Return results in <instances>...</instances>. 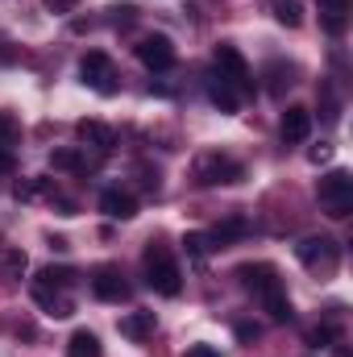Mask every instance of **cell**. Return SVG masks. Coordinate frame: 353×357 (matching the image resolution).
Listing matches in <instances>:
<instances>
[{"instance_id":"1","label":"cell","mask_w":353,"mask_h":357,"mask_svg":"<svg viewBox=\"0 0 353 357\" xmlns=\"http://www.w3.org/2000/svg\"><path fill=\"white\" fill-rule=\"evenodd\" d=\"M237 278H241V287L270 312L274 324H287V320L295 316V312H291V299H287V287H283L278 270L270 266V262H246V266L237 270Z\"/></svg>"},{"instance_id":"29","label":"cell","mask_w":353,"mask_h":357,"mask_svg":"<svg viewBox=\"0 0 353 357\" xmlns=\"http://www.w3.org/2000/svg\"><path fill=\"white\" fill-rule=\"evenodd\" d=\"M13 167H17L13 150H4V146H0V175H13Z\"/></svg>"},{"instance_id":"10","label":"cell","mask_w":353,"mask_h":357,"mask_svg":"<svg viewBox=\"0 0 353 357\" xmlns=\"http://www.w3.org/2000/svg\"><path fill=\"white\" fill-rule=\"evenodd\" d=\"M29 291H33V303H38L42 312H50V316H59V320L75 312L71 295H67V291H59V287H50V282H42V278H33V287H29Z\"/></svg>"},{"instance_id":"5","label":"cell","mask_w":353,"mask_h":357,"mask_svg":"<svg viewBox=\"0 0 353 357\" xmlns=\"http://www.w3.org/2000/svg\"><path fill=\"white\" fill-rule=\"evenodd\" d=\"M212 63H216V75L237 91V96H254V84H258V79H254V71H250V63H246V54H241L237 46L220 42L216 54H212Z\"/></svg>"},{"instance_id":"24","label":"cell","mask_w":353,"mask_h":357,"mask_svg":"<svg viewBox=\"0 0 353 357\" xmlns=\"http://www.w3.org/2000/svg\"><path fill=\"white\" fill-rule=\"evenodd\" d=\"M337 341V328L333 324H316V328H308V349H329Z\"/></svg>"},{"instance_id":"3","label":"cell","mask_w":353,"mask_h":357,"mask_svg":"<svg viewBox=\"0 0 353 357\" xmlns=\"http://www.w3.org/2000/svg\"><path fill=\"white\" fill-rule=\"evenodd\" d=\"M191 175L200 187H233L246 178V167L233 158V154H220V150H204L191 167Z\"/></svg>"},{"instance_id":"21","label":"cell","mask_w":353,"mask_h":357,"mask_svg":"<svg viewBox=\"0 0 353 357\" xmlns=\"http://www.w3.org/2000/svg\"><path fill=\"white\" fill-rule=\"evenodd\" d=\"M266 75H270V84H266L270 96H283V91L295 84V67H291V63H270V71H266Z\"/></svg>"},{"instance_id":"26","label":"cell","mask_w":353,"mask_h":357,"mask_svg":"<svg viewBox=\"0 0 353 357\" xmlns=\"http://www.w3.org/2000/svg\"><path fill=\"white\" fill-rule=\"evenodd\" d=\"M108 21H112V25H133V21H137V8H133V4H112V8H108Z\"/></svg>"},{"instance_id":"22","label":"cell","mask_w":353,"mask_h":357,"mask_svg":"<svg viewBox=\"0 0 353 357\" xmlns=\"http://www.w3.org/2000/svg\"><path fill=\"white\" fill-rule=\"evenodd\" d=\"M183 250H187V258H195V262H204L208 254H216V245H212L208 233H183Z\"/></svg>"},{"instance_id":"4","label":"cell","mask_w":353,"mask_h":357,"mask_svg":"<svg viewBox=\"0 0 353 357\" xmlns=\"http://www.w3.org/2000/svg\"><path fill=\"white\" fill-rule=\"evenodd\" d=\"M316 199L333 220H345L353 212V175L350 171H329L316 183Z\"/></svg>"},{"instance_id":"6","label":"cell","mask_w":353,"mask_h":357,"mask_svg":"<svg viewBox=\"0 0 353 357\" xmlns=\"http://www.w3.org/2000/svg\"><path fill=\"white\" fill-rule=\"evenodd\" d=\"M295 258L312 270V274L329 278V274H337V266H341V245L333 237H303L295 245Z\"/></svg>"},{"instance_id":"11","label":"cell","mask_w":353,"mask_h":357,"mask_svg":"<svg viewBox=\"0 0 353 357\" xmlns=\"http://www.w3.org/2000/svg\"><path fill=\"white\" fill-rule=\"evenodd\" d=\"M100 212L112 216V220H133V216H137V199H133V191H125V187H104V191H100Z\"/></svg>"},{"instance_id":"7","label":"cell","mask_w":353,"mask_h":357,"mask_svg":"<svg viewBox=\"0 0 353 357\" xmlns=\"http://www.w3.org/2000/svg\"><path fill=\"white\" fill-rule=\"evenodd\" d=\"M80 75H84V84H88L91 91H100V96H117V88H121L117 67H112V59H108L104 50H88V54L80 59Z\"/></svg>"},{"instance_id":"27","label":"cell","mask_w":353,"mask_h":357,"mask_svg":"<svg viewBox=\"0 0 353 357\" xmlns=\"http://www.w3.org/2000/svg\"><path fill=\"white\" fill-rule=\"evenodd\" d=\"M13 142H17V121H13L8 112H0V146L13 150Z\"/></svg>"},{"instance_id":"12","label":"cell","mask_w":353,"mask_h":357,"mask_svg":"<svg viewBox=\"0 0 353 357\" xmlns=\"http://www.w3.org/2000/svg\"><path fill=\"white\" fill-rule=\"evenodd\" d=\"M278 133H283V142H308L312 137V112L303 104H291L278 121Z\"/></svg>"},{"instance_id":"17","label":"cell","mask_w":353,"mask_h":357,"mask_svg":"<svg viewBox=\"0 0 353 357\" xmlns=\"http://www.w3.org/2000/svg\"><path fill=\"white\" fill-rule=\"evenodd\" d=\"M246 233H250V225H246L241 216H229V220H225V225H216V229H212L208 237H212V245H216V250H225V245H233V241H241Z\"/></svg>"},{"instance_id":"28","label":"cell","mask_w":353,"mask_h":357,"mask_svg":"<svg viewBox=\"0 0 353 357\" xmlns=\"http://www.w3.org/2000/svg\"><path fill=\"white\" fill-rule=\"evenodd\" d=\"M75 4L80 0H46V13H59L63 17V13H75Z\"/></svg>"},{"instance_id":"18","label":"cell","mask_w":353,"mask_h":357,"mask_svg":"<svg viewBox=\"0 0 353 357\" xmlns=\"http://www.w3.org/2000/svg\"><path fill=\"white\" fill-rule=\"evenodd\" d=\"M266 4H270V17L278 25H287V29H299L303 25V4L299 0H266Z\"/></svg>"},{"instance_id":"25","label":"cell","mask_w":353,"mask_h":357,"mask_svg":"<svg viewBox=\"0 0 353 357\" xmlns=\"http://www.w3.org/2000/svg\"><path fill=\"white\" fill-rule=\"evenodd\" d=\"M233 337H237L241 345H254V341L262 337V324H258V320H237V324H233Z\"/></svg>"},{"instance_id":"9","label":"cell","mask_w":353,"mask_h":357,"mask_svg":"<svg viewBox=\"0 0 353 357\" xmlns=\"http://www.w3.org/2000/svg\"><path fill=\"white\" fill-rule=\"evenodd\" d=\"M91 295L100 303H125L129 299V282H125L121 266H96L91 270Z\"/></svg>"},{"instance_id":"20","label":"cell","mask_w":353,"mask_h":357,"mask_svg":"<svg viewBox=\"0 0 353 357\" xmlns=\"http://www.w3.org/2000/svg\"><path fill=\"white\" fill-rule=\"evenodd\" d=\"M67 357H100V337H96L91 328L71 333V341H67Z\"/></svg>"},{"instance_id":"8","label":"cell","mask_w":353,"mask_h":357,"mask_svg":"<svg viewBox=\"0 0 353 357\" xmlns=\"http://www.w3.org/2000/svg\"><path fill=\"white\" fill-rule=\"evenodd\" d=\"M137 59H142L146 71H171L179 54H175V42L167 33H150V38L137 42Z\"/></svg>"},{"instance_id":"15","label":"cell","mask_w":353,"mask_h":357,"mask_svg":"<svg viewBox=\"0 0 353 357\" xmlns=\"http://www.w3.org/2000/svg\"><path fill=\"white\" fill-rule=\"evenodd\" d=\"M350 4H353V0H320V21H324V29H329L333 38H341V33H345Z\"/></svg>"},{"instance_id":"16","label":"cell","mask_w":353,"mask_h":357,"mask_svg":"<svg viewBox=\"0 0 353 357\" xmlns=\"http://www.w3.org/2000/svg\"><path fill=\"white\" fill-rule=\"evenodd\" d=\"M208 100H212V104H216L220 112H237V108H241V96L229 88V84H225V79H220L216 71L208 75Z\"/></svg>"},{"instance_id":"32","label":"cell","mask_w":353,"mask_h":357,"mask_svg":"<svg viewBox=\"0 0 353 357\" xmlns=\"http://www.w3.org/2000/svg\"><path fill=\"white\" fill-rule=\"evenodd\" d=\"M4 262H8V270H25V254H21V250H8Z\"/></svg>"},{"instance_id":"23","label":"cell","mask_w":353,"mask_h":357,"mask_svg":"<svg viewBox=\"0 0 353 357\" xmlns=\"http://www.w3.org/2000/svg\"><path fill=\"white\" fill-rule=\"evenodd\" d=\"M38 278L50 282V287H59V291H71V287H75V270L71 266H46Z\"/></svg>"},{"instance_id":"14","label":"cell","mask_w":353,"mask_h":357,"mask_svg":"<svg viewBox=\"0 0 353 357\" xmlns=\"http://www.w3.org/2000/svg\"><path fill=\"white\" fill-rule=\"evenodd\" d=\"M154 324H158V316L154 312H129V316H121V337L125 341H146L150 333H154Z\"/></svg>"},{"instance_id":"19","label":"cell","mask_w":353,"mask_h":357,"mask_svg":"<svg viewBox=\"0 0 353 357\" xmlns=\"http://www.w3.org/2000/svg\"><path fill=\"white\" fill-rule=\"evenodd\" d=\"M50 167H54V171H63V175H80V171L88 167V158H84V150L63 146V150H50Z\"/></svg>"},{"instance_id":"13","label":"cell","mask_w":353,"mask_h":357,"mask_svg":"<svg viewBox=\"0 0 353 357\" xmlns=\"http://www.w3.org/2000/svg\"><path fill=\"white\" fill-rule=\"evenodd\" d=\"M75 133H80V142H84V146L100 150V154H108V150L117 146V133H112L104 121H80V125H75Z\"/></svg>"},{"instance_id":"2","label":"cell","mask_w":353,"mask_h":357,"mask_svg":"<svg viewBox=\"0 0 353 357\" xmlns=\"http://www.w3.org/2000/svg\"><path fill=\"white\" fill-rule=\"evenodd\" d=\"M142 266H146V282H150L158 295L175 299L179 291H183V274H179V262H175V254H171L163 241H150V245H146V254H142Z\"/></svg>"},{"instance_id":"30","label":"cell","mask_w":353,"mask_h":357,"mask_svg":"<svg viewBox=\"0 0 353 357\" xmlns=\"http://www.w3.org/2000/svg\"><path fill=\"white\" fill-rule=\"evenodd\" d=\"M308 158H312V162H329V158H333V146H324V142H320V146H316Z\"/></svg>"},{"instance_id":"31","label":"cell","mask_w":353,"mask_h":357,"mask_svg":"<svg viewBox=\"0 0 353 357\" xmlns=\"http://www.w3.org/2000/svg\"><path fill=\"white\" fill-rule=\"evenodd\" d=\"M183 357H220V354H216L212 345H191V349H187Z\"/></svg>"}]
</instances>
